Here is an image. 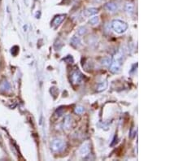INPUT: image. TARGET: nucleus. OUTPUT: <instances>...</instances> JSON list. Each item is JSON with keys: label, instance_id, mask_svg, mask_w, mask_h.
<instances>
[{"label": "nucleus", "instance_id": "nucleus-13", "mask_svg": "<svg viewBox=\"0 0 183 161\" xmlns=\"http://www.w3.org/2000/svg\"><path fill=\"white\" fill-rule=\"evenodd\" d=\"M9 89H10V85L7 80L2 81V83L0 84V90H2V91H6V90H8Z\"/></svg>", "mask_w": 183, "mask_h": 161}, {"label": "nucleus", "instance_id": "nucleus-5", "mask_svg": "<svg viewBox=\"0 0 183 161\" xmlns=\"http://www.w3.org/2000/svg\"><path fill=\"white\" fill-rule=\"evenodd\" d=\"M98 13V9L95 8V7H89V8H86L82 12L81 15L84 18H88V17H93L95 16V14Z\"/></svg>", "mask_w": 183, "mask_h": 161}, {"label": "nucleus", "instance_id": "nucleus-18", "mask_svg": "<svg viewBox=\"0 0 183 161\" xmlns=\"http://www.w3.org/2000/svg\"><path fill=\"white\" fill-rule=\"evenodd\" d=\"M96 1H97V2H100L101 0H96Z\"/></svg>", "mask_w": 183, "mask_h": 161}, {"label": "nucleus", "instance_id": "nucleus-3", "mask_svg": "<svg viewBox=\"0 0 183 161\" xmlns=\"http://www.w3.org/2000/svg\"><path fill=\"white\" fill-rule=\"evenodd\" d=\"M65 147V143L60 139H55L50 144V148L53 152H61Z\"/></svg>", "mask_w": 183, "mask_h": 161}, {"label": "nucleus", "instance_id": "nucleus-17", "mask_svg": "<svg viewBox=\"0 0 183 161\" xmlns=\"http://www.w3.org/2000/svg\"><path fill=\"white\" fill-rule=\"evenodd\" d=\"M75 112L77 114H82L84 112V108L82 107H77L75 108Z\"/></svg>", "mask_w": 183, "mask_h": 161}, {"label": "nucleus", "instance_id": "nucleus-11", "mask_svg": "<svg viewBox=\"0 0 183 161\" xmlns=\"http://www.w3.org/2000/svg\"><path fill=\"white\" fill-rule=\"evenodd\" d=\"M107 87V80H103L101 82H99L98 84L97 88H96V90L98 92H102L103 90H105Z\"/></svg>", "mask_w": 183, "mask_h": 161}, {"label": "nucleus", "instance_id": "nucleus-15", "mask_svg": "<svg viewBox=\"0 0 183 161\" xmlns=\"http://www.w3.org/2000/svg\"><path fill=\"white\" fill-rule=\"evenodd\" d=\"M112 59L111 58H109V57H105V58H103L102 60V64L103 65H104V66H107L109 67L110 64H111V63H112Z\"/></svg>", "mask_w": 183, "mask_h": 161}, {"label": "nucleus", "instance_id": "nucleus-12", "mask_svg": "<svg viewBox=\"0 0 183 161\" xmlns=\"http://www.w3.org/2000/svg\"><path fill=\"white\" fill-rule=\"evenodd\" d=\"M134 10V6L132 2H127L125 4V11L128 12V14L132 15Z\"/></svg>", "mask_w": 183, "mask_h": 161}, {"label": "nucleus", "instance_id": "nucleus-16", "mask_svg": "<svg viewBox=\"0 0 183 161\" xmlns=\"http://www.w3.org/2000/svg\"><path fill=\"white\" fill-rule=\"evenodd\" d=\"M86 33H87V28L85 26L80 27V28H78V30H77V34H78L79 36L85 35Z\"/></svg>", "mask_w": 183, "mask_h": 161}, {"label": "nucleus", "instance_id": "nucleus-6", "mask_svg": "<svg viewBox=\"0 0 183 161\" xmlns=\"http://www.w3.org/2000/svg\"><path fill=\"white\" fill-rule=\"evenodd\" d=\"M90 142H85L82 146L81 147L80 150H79V153L81 155V156H86L87 155L90 153V151H91V148H90Z\"/></svg>", "mask_w": 183, "mask_h": 161}, {"label": "nucleus", "instance_id": "nucleus-7", "mask_svg": "<svg viewBox=\"0 0 183 161\" xmlns=\"http://www.w3.org/2000/svg\"><path fill=\"white\" fill-rule=\"evenodd\" d=\"M104 8L109 12H116L118 10V6L116 2H110L106 3L104 6Z\"/></svg>", "mask_w": 183, "mask_h": 161}, {"label": "nucleus", "instance_id": "nucleus-8", "mask_svg": "<svg viewBox=\"0 0 183 161\" xmlns=\"http://www.w3.org/2000/svg\"><path fill=\"white\" fill-rule=\"evenodd\" d=\"M71 125H72V117L69 115H67L64 119V121H63V129H65V130H68L69 129L71 128Z\"/></svg>", "mask_w": 183, "mask_h": 161}, {"label": "nucleus", "instance_id": "nucleus-1", "mask_svg": "<svg viewBox=\"0 0 183 161\" xmlns=\"http://www.w3.org/2000/svg\"><path fill=\"white\" fill-rule=\"evenodd\" d=\"M124 53L122 50H119L116 53L114 58L112 59V63L109 66V70L112 73H119L121 70V66L123 64Z\"/></svg>", "mask_w": 183, "mask_h": 161}, {"label": "nucleus", "instance_id": "nucleus-10", "mask_svg": "<svg viewBox=\"0 0 183 161\" xmlns=\"http://www.w3.org/2000/svg\"><path fill=\"white\" fill-rule=\"evenodd\" d=\"M70 44H71L74 48H79L81 46V41L79 37L74 36L70 40Z\"/></svg>", "mask_w": 183, "mask_h": 161}, {"label": "nucleus", "instance_id": "nucleus-14", "mask_svg": "<svg viewBox=\"0 0 183 161\" xmlns=\"http://www.w3.org/2000/svg\"><path fill=\"white\" fill-rule=\"evenodd\" d=\"M99 23V17H91V20L89 21V24L95 26V25H97Z\"/></svg>", "mask_w": 183, "mask_h": 161}, {"label": "nucleus", "instance_id": "nucleus-9", "mask_svg": "<svg viewBox=\"0 0 183 161\" xmlns=\"http://www.w3.org/2000/svg\"><path fill=\"white\" fill-rule=\"evenodd\" d=\"M65 19V15H59L54 18L52 21V25L54 27L59 26L62 22L64 21V20Z\"/></svg>", "mask_w": 183, "mask_h": 161}, {"label": "nucleus", "instance_id": "nucleus-2", "mask_svg": "<svg viewBox=\"0 0 183 161\" xmlns=\"http://www.w3.org/2000/svg\"><path fill=\"white\" fill-rule=\"evenodd\" d=\"M112 28L117 34H122L127 30L128 24L121 20H114L112 21Z\"/></svg>", "mask_w": 183, "mask_h": 161}, {"label": "nucleus", "instance_id": "nucleus-4", "mask_svg": "<svg viewBox=\"0 0 183 161\" xmlns=\"http://www.w3.org/2000/svg\"><path fill=\"white\" fill-rule=\"evenodd\" d=\"M71 80L73 84H81L83 80V76L81 73L80 71H75L72 74L71 76Z\"/></svg>", "mask_w": 183, "mask_h": 161}]
</instances>
